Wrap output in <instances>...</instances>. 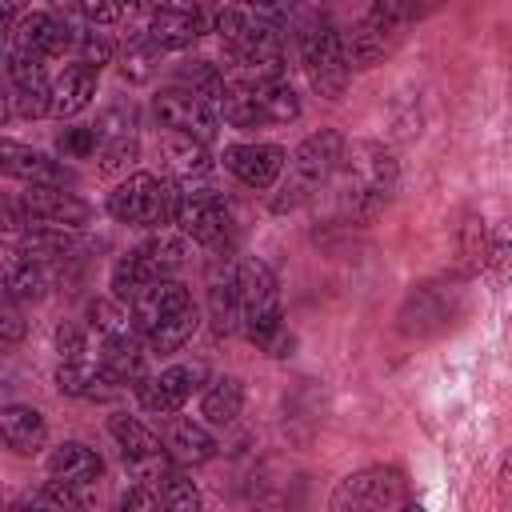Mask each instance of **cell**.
Instances as JSON below:
<instances>
[{
  "instance_id": "6da1fadb",
  "label": "cell",
  "mask_w": 512,
  "mask_h": 512,
  "mask_svg": "<svg viewBox=\"0 0 512 512\" xmlns=\"http://www.w3.org/2000/svg\"><path fill=\"white\" fill-rule=\"evenodd\" d=\"M332 184H336L340 216L352 220V224H364V220H376L388 208V200L400 184V164L384 144L352 140L344 148V160H340Z\"/></svg>"
},
{
  "instance_id": "7a4b0ae2",
  "label": "cell",
  "mask_w": 512,
  "mask_h": 512,
  "mask_svg": "<svg viewBox=\"0 0 512 512\" xmlns=\"http://www.w3.org/2000/svg\"><path fill=\"white\" fill-rule=\"evenodd\" d=\"M212 28L220 36V44L228 48L232 64L244 76H264V72H280L284 60V44H280V28L272 16L256 12V8H236L224 4L212 16Z\"/></svg>"
},
{
  "instance_id": "3957f363",
  "label": "cell",
  "mask_w": 512,
  "mask_h": 512,
  "mask_svg": "<svg viewBox=\"0 0 512 512\" xmlns=\"http://www.w3.org/2000/svg\"><path fill=\"white\" fill-rule=\"evenodd\" d=\"M344 132L336 128H320L312 136H304L292 152H288V164H284V184H280V196H276V212H288L296 208L300 200H308L312 192H320L324 184H332L340 160H344Z\"/></svg>"
},
{
  "instance_id": "277c9868",
  "label": "cell",
  "mask_w": 512,
  "mask_h": 512,
  "mask_svg": "<svg viewBox=\"0 0 512 512\" xmlns=\"http://www.w3.org/2000/svg\"><path fill=\"white\" fill-rule=\"evenodd\" d=\"M464 312V288L460 280L436 276V280H420L408 288V296L396 308V332L404 340H432L444 336Z\"/></svg>"
},
{
  "instance_id": "5b68a950",
  "label": "cell",
  "mask_w": 512,
  "mask_h": 512,
  "mask_svg": "<svg viewBox=\"0 0 512 512\" xmlns=\"http://www.w3.org/2000/svg\"><path fill=\"white\" fill-rule=\"evenodd\" d=\"M300 60L304 72L312 80V88L324 100H340L348 80H352V64L344 52V32L328 20V16H312L300 32Z\"/></svg>"
},
{
  "instance_id": "8992f818",
  "label": "cell",
  "mask_w": 512,
  "mask_h": 512,
  "mask_svg": "<svg viewBox=\"0 0 512 512\" xmlns=\"http://www.w3.org/2000/svg\"><path fill=\"white\" fill-rule=\"evenodd\" d=\"M176 192L180 184L172 180H160L152 172H132L108 192V216L132 228H160L176 220Z\"/></svg>"
},
{
  "instance_id": "52a82bcc",
  "label": "cell",
  "mask_w": 512,
  "mask_h": 512,
  "mask_svg": "<svg viewBox=\"0 0 512 512\" xmlns=\"http://www.w3.org/2000/svg\"><path fill=\"white\" fill-rule=\"evenodd\" d=\"M332 512H388V508H408L412 488L408 476L396 464H368L348 472L332 488Z\"/></svg>"
},
{
  "instance_id": "ba28073f",
  "label": "cell",
  "mask_w": 512,
  "mask_h": 512,
  "mask_svg": "<svg viewBox=\"0 0 512 512\" xmlns=\"http://www.w3.org/2000/svg\"><path fill=\"white\" fill-rule=\"evenodd\" d=\"M92 220V208L64 192V188H48V184H28L20 192V200H8V228H64L76 232Z\"/></svg>"
},
{
  "instance_id": "9c48e42d",
  "label": "cell",
  "mask_w": 512,
  "mask_h": 512,
  "mask_svg": "<svg viewBox=\"0 0 512 512\" xmlns=\"http://www.w3.org/2000/svg\"><path fill=\"white\" fill-rule=\"evenodd\" d=\"M236 284H240V308H244V332L252 344L268 340L276 328H284V312H280V288H276V272L248 256L236 260Z\"/></svg>"
},
{
  "instance_id": "30bf717a",
  "label": "cell",
  "mask_w": 512,
  "mask_h": 512,
  "mask_svg": "<svg viewBox=\"0 0 512 512\" xmlns=\"http://www.w3.org/2000/svg\"><path fill=\"white\" fill-rule=\"evenodd\" d=\"M408 28H412V24H408L388 0H372V8H368V12L348 28V36H344L348 64L360 68V72L384 64V56L396 52V44L404 40Z\"/></svg>"
},
{
  "instance_id": "8fae6325",
  "label": "cell",
  "mask_w": 512,
  "mask_h": 512,
  "mask_svg": "<svg viewBox=\"0 0 512 512\" xmlns=\"http://www.w3.org/2000/svg\"><path fill=\"white\" fill-rule=\"evenodd\" d=\"M188 240L204 244V248H220L232 236V216L220 192L204 188V184H180L176 192V220H172Z\"/></svg>"
},
{
  "instance_id": "7c38bea8",
  "label": "cell",
  "mask_w": 512,
  "mask_h": 512,
  "mask_svg": "<svg viewBox=\"0 0 512 512\" xmlns=\"http://www.w3.org/2000/svg\"><path fill=\"white\" fill-rule=\"evenodd\" d=\"M208 380V368L196 360V364H172L164 372H148L140 384H136V400L144 412L152 416H176L188 396Z\"/></svg>"
},
{
  "instance_id": "4fadbf2b",
  "label": "cell",
  "mask_w": 512,
  "mask_h": 512,
  "mask_svg": "<svg viewBox=\"0 0 512 512\" xmlns=\"http://www.w3.org/2000/svg\"><path fill=\"white\" fill-rule=\"evenodd\" d=\"M152 112H156L160 128H168V132H180V136H192V140H204V144L216 140L220 116H216V104L204 100V96H192L184 88H164L152 100Z\"/></svg>"
},
{
  "instance_id": "5bb4252c",
  "label": "cell",
  "mask_w": 512,
  "mask_h": 512,
  "mask_svg": "<svg viewBox=\"0 0 512 512\" xmlns=\"http://www.w3.org/2000/svg\"><path fill=\"white\" fill-rule=\"evenodd\" d=\"M220 164L244 184V188H256V192H268L280 176H284V164H288V152L272 140H244V144H228L220 152Z\"/></svg>"
},
{
  "instance_id": "9a60e30c",
  "label": "cell",
  "mask_w": 512,
  "mask_h": 512,
  "mask_svg": "<svg viewBox=\"0 0 512 512\" xmlns=\"http://www.w3.org/2000/svg\"><path fill=\"white\" fill-rule=\"evenodd\" d=\"M76 44V28L52 12H28L12 32H8V48H24L36 56H64Z\"/></svg>"
},
{
  "instance_id": "2e32d148",
  "label": "cell",
  "mask_w": 512,
  "mask_h": 512,
  "mask_svg": "<svg viewBox=\"0 0 512 512\" xmlns=\"http://www.w3.org/2000/svg\"><path fill=\"white\" fill-rule=\"evenodd\" d=\"M208 24H212V20H208L200 8H180V4H172V8H156L144 32L152 36V44H156L160 52H184V48H192V44L208 32Z\"/></svg>"
},
{
  "instance_id": "e0dca14e",
  "label": "cell",
  "mask_w": 512,
  "mask_h": 512,
  "mask_svg": "<svg viewBox=\"0 0 512 512\" xmlns=\"http://www.w3.org/2000/svg\"><path fill=\"white\" fill-rule=\"evenodd\" d=\"M0 168L12 180H24V184H48V188H68L72 184V172L60 160H52L48 152H36L28 144H16V140L0 144Z\"/></svg>"
},
{
  "instance_id": "ac0fdd59",
  "label": "cell",
  "mask_w": 512,
  "mask_h": 512,
  "mask_svg": "<svg viewBox=\"0 0 512 512\" xmlns=\"http://www.w3.org/2000/svg\"><path fill=\"white\" fill-rule=\"evenodd\" d=\"M120 380L96 360H60L56 368V392L72 396V400H112L120 396Z\"/></svg>"
},
{
  "instance_id": "d6986e66",
  "label": "cell",
  "mask_w": 512,
  "mask_h": 512,
  "mask_svg": "<svg viewBox=\"0 0 512 512\" xmlns=\"http://www.w3.org/2000/svg\"><path fill=\"white\" fill-rule=\"evenodd\" d=\"M0 440L16 456H36L48 440V420L32 404H4L0 408Z\"/></svg>"
},
{
  "instance_id": "ffe728a7",
  "label": "cell",
  "mask_w": 512,
  "mask_h": 512,
  "mask_svg": "<svg viewBox=\"0 0 512 512\" xmlns=\"http://www.w3.org/2000/svg\"><path fill=\"white\" fill-rule=\"evenodd\" d=\"M188 304H192L188 288H184L176 276H164V280H152V284L132 300V312H136V320H140V332L148 336L152 328H160L168 316L184 312Z\"/></svg>"
},
{
  "instance_id": "44dd1931",
  "label": "cell",
  "mask_w": 512,
  "mask_h": 512,
  "mask_svg": "<svg viewBox=\"0 0 512 512\" xmlns=\"http://www.w3.org/2000/svg\"><path fill=\"white\" fill-rule=\"evenodd\" d=\"M96 76H100V68H92V64H84V60L68 64V68L52 80V116H56V120L80 116V112L92 104V96H96Z\"/></svg>"
},
{
  "instance_id": "7402d4cb",
  "label": "cell",
  "mask_w": 512,
  "mask_h": 512,
  "mask_svg": "<svg viewBox=\"0 0 512 512\" xmlns=\"http://www.w3.org/2000/svg\"><path fill=\"white\" fill-rule=\"evenodd\" d=\"M48 476L52 480H64L72 488H92L104 476V460H100L96 448H88L80 440H64L48 456Z\"/></svg>"
},
{
  "instance_id": "603a6c76",
  "label": "cell",
  "mask_w": 512,
  "mask_h": 512,
  "mask_svg": "<svg viewBox=\"0 0 512 512\" xmlns=\"http://www.w3.org/2000/svg\"><path fill=\"white\" fill-rule=\"evenodd\" d=\"M88 328L100 336V344H132V340H144L132 304H128V300H116V296L88 304ZM144 344H148V340H144Z\"/></svg>"
},
{
  "instance_id": "cb8c5ba5",
  "label": "cell",
  "mask_w": 512,
  "mask_h": 512,
  "mask_svg": "<svg viewBox=\"0 0 512 512\" xmlns=\"http://www.w3.org/2000/svg\"><path fill=\"white\" fill-rule=\"evenodd\" d=\"M164 448H168V456L176 464L200 468V464H208L216 456V436L200 420H172L168 432H164Z\"/></svg>"
},
{
  "instance_id": "d4e9b609",
  "label": "cell",
  "mask_w": 512,
  "mask_h": 512,
  "mask_svg": "<svg viewBox=\"0 0 512 512\" xmlns=\"http://www.w3.org/2000/svg\"><path fill=\"white\" fill-rule=\"evenodd\" d=\"M132 256H136V264L144 268L148 280H164V276H176V272L184 268L188 244H184L180 236H172V232L160 228V232H152L144 244H136Z\"/></svg>"
},
{
  "instance_id": "484cf974",
  "label": "cell",
  "mask_w": 512,
  "mask_h": 512,
  "mask_svg": "<svg viewBox=\"0 0 512 512\" xmlns=\"http://www.w3.org/2000/svg\"><path fill=\"white\" fill-rule=\"evenodd\" d=\"M248 80H252L256 104H260L268 124H288V120L300 116V96L280 72H264V76H248Z\"/></svg>"
},
{
  "instance_id": "4316f807",
  "label": "cell",
  "mask_w": 512,
  "mask_h": 512,
  "mask_svg": "<svg viewBox=\"0 0 512 512\" xmlns=\"http://www.w3.org/2000/svg\"><path fill=\"white\" fill-rule=\"evenodd\" d=\"M208 320L216 336H236L244 332V308H240V284H236V264L228 276H216L208 288Z\"/></svg>"
},
{
  "instance_id": "83f0119b",
  "label": "cell",
  "mask_w": 512,
  "mask_h": 512,
  "mask_svg": "<svg viewBox=\"0 0 512 512\" xmlns=\"http://www.w3.org/2000/svg\"><path fill=\"white\" fill-rule=\"evenodd\" d=\"M244 408V384L236 376H216L208 380L204 388V400H200V416L216 428H228Z\"/></svg>"
},
{
  "instance_id": "f1b7e54d",
  "label": "cell",
  "mask_w": 512,
  "mask_h": 512,
  "mask_svg": "<svg viewBox=\"0 0 512 512\" xmlns=\"http://www.w3.org/2000/svg\"><path fill=\"white\" fill-rule=\"evenodd\" d=\"M4 292L16 296L20 304H36V300H44V292H48V268L24 260L20 252H12L8 264H4Z\"/></svg>"
},
{
  "instance_id": "f546056e",
  "label": "cell",
  "mask_w": 512,
  "mask_h": 512,
  "mask_svg": "<svg viewBox=\"0 0 512 512\" xmlns=\"http://www.w3.org/2000/svg\"><path fill=\"white\" fill-rule=\"evenodd\" d=\"M172 88H184L192 96H204L212 104H220L224 88H228V76L220 72V64L212 60H184L176 72H172Z\"/></svg>"
},
{
  "instance_id": "4dcf8cb0",
  "label": "cell",
  "mask_w": 512,
  "mask_h": 512,
  "mask_svg": "<svg viewBox=\"0 0 512 512\" xmlns=\"http://www.w3.org/2000/svg\"><path fill=\"white\" fill-rule=\"evenodd\" d=\"M168 172L180 180V184H196L208 168H212V160H208V144L204 140H192V136H180V132H172V140H168Z\"/></svg>"
},
{
  "instance_id": "1f68e13d",
  "label": "cell",
  "mask_w": 512,
  "mask_h": 512,
  "mask_svg": "<svg viewBox=\"0 0 512 512\" xmlns=\"http://www.w3.org/2000/svg\"><path fill=\"white\" fill-rule=\"evenodd\" d=\"M220 116L232 124V128H260V124H268L264 120V112H260V104H256V92H252V80L244 76V80H228V88H224V96H220Z\"/></svg>"
},
{
  "instance_id": "d6a6232c",
  "label": "cell",
  "mask_w": 512,
  "mask_h": 512,
  "mask_svg": "<svg viewBox=\"0 0 512 512\" xmlns=\"http://www.w3.org/2000/svg\"><path fill=\"white\" fill-rule=\"evenodd\" d=\"M12 508L16 512H24V508H36V512H76V508H84V488H72L64 480H48L36 492H28L24 500H16Z\"/></svg>"
},
{
  "instance_id": "836d02e7",
  "label": "cell",
  "mask_w": 512,
  "mask_h": 512,
  "mask_svg": "<svg viewBox=\"0 0 512 512\" xmlns=\"http://www.w3.org/2000/svg\"><path fill=\"white\" fill-rule=\"evenodd\" d=\"M196 328H200V312H196V304H188L184 312H176V316H168L160 328H152L144 340H148L152 352H180V348L196 336Z\"/></svg>"
},
{
  "instance_id": "e575fe53",
  "label": "cell",
  "mask_w": 512,
  "mask_h": 512,
  "mask_svg": "<svg viewBox=\"0 0 512 512\" xmlns=\"http://www.w3.org/2000/svg\"><path fill=\"white\" fill-rule=\"evenodd\" d=\"M160 500H164V508H172V512H196V508H200V488L192 484V476L184 472V464H176L172 476L160 484Z\"/></svg>"
},
{
  "instance_id": "d590c367",
  "label": "cell",
  "mask_w": 512,
  "mask_h": 512,
  "mask_svg": "<svg viewBox=\"0 0 512 512\" xmlns=\"http://www.w3.org/2000/svg\"><path fill=\"white\" fill-rule=\"evenodd\" d=\"M156 56H160V48L152 44V36L148 32H140V36H132L128 44H124V76L128 80H148L152 76V64H156Z\"/></svg>"
},
{
  "instance_id": "8d00e7d4",
  "label": "cell",
  "mask_w": 512,
  "mask_h": 512,
  "mask_svg": "<svg viewBox=\"0 0 512 512\" xmlns=\"http://www.w3.org/2000/svg\"><path fill=\"white\" fill-rule=\"evenodd\" d=\"M96 148H100L96 124H72V128H64V132L56 136V152H60L64 160H88Z\"/></svg>"
},
{
  "instance_id": "74e56055",
  "label": "cell",
  "mask_w": 512,
  "mask_h": 512,
  "mask_svg": "<svg viewBox=\"0 0 512 512\" xmlns=\"http://www.w3.org/2000/svg\"><path fill=\"white\" fill-rule=\"evenodd\" d=\"M140 156V140L136 136H116V140H104L100 144V172L104 176H116V172H128Z\"/></svg>"
},
{
  "instance_id": "f35d334b",
  "label": "cell",
  "mask_w": 512,
  "mask_h": 512,
  "mask_svg": "<svg viewBox=\"0 0 512 512\" xmlns=\"http://www.w3.org/2000/svg\"><path fill=\"white\" fill-rule=\"evenodd\" d=\"M76 56L84 60V64H92V68H104V64H112V56H116V48H112V40L100 32V24H88L84 32H76Z\"/></svg>"
},
{
  "instance_id": "ab89813d",
  "label": "cell",
  "mask_w": 512,
  "mask_h": 512,
  "mask_svg": "<svg viewBox=\"0 0 512 512\" xmlns=\"http://www.w3.org/2000/svg\"><path fill=\"white\" fill-rule=\"evenodd\" d=\"M96 132H100V144L104 140H116V136H136V108L128 100H116L100 112L96 120Z\"/></svg>"
},
{
  "instance_id": "60d3db41",
  "label": "cell",
  "mask_w": 512,
  "mask_h": 512,
  "mask_svg": "<svg viewBox=\"0 0 512 512\" xmlns=\"http://www.w3.org/2000/svg\"><path fill=\"white\" fill-rule=\"evenodd\" d=\"M88 324H76V320H60L56 324V352L60 360H88Z\"/></svg>"
},
{
  "instance_id": "b9f144b4",
  "label": "cell",
  "mask_w": 512,
  "mask_h": 512,
  "mask_svg": "<svg viewBox=\"0 0 512 512\" xmlns=\"http://www.w3.org/2000/svg\"><path fill=\"white\" fill-rule=\"evenodd\" d=\"M488 264L496 268V280H508L512 276V224H504L488 240Z\"/></svg>"
},
{
  "instance_id": "7bdbcfd3",
  "label": "cell",
  "mask_w": 512,
  "mask_h": 512,
  "mask_svg": "<svg viewBox=\"0 0 512 512\" xmlns=\"http://www.w3.org/2000/svg\"><path fill=\"white\" fill-rule=\"evenodd\" d=\"M0 336H4V344L24 340V312H20V300L8 292H4V308H0Z\"/></svg>"
},
{
  "instance_id": "ee69618b",
  "label": "cell",
  "mask_w": 512,
  "mask_h": 512,
  "mask_svg": "<svg viewBox=\"0 0 512 512\" xmlns=\"http://www.w3.org/2000/svg\"><path fill=\"white\" fill-rule=\"evenodd\" d=\"M76 8H80V16L88 20V24H116L120 16H124V4L120 0H76Z\"/></svg>"
},
{
  "instance_id": "f6af8a7d",
  "label": "cell",
  "mask_w": 512,
  "mask_h": 512,
  "mask_svg": "<svg viewBox=\"0 0 512 512\" xmlns=\"http://www.w3.org/2000/svg\"><path fill=\"white\" fill-rule=\"evenodd\" d=\"M120 508H124V512H140V508H164V500H160V492H156V488H148V484H136V480H132V488L120 496Z\"/></svg>"
},
{
  "instance_id": "bcb514c9",
  "label": "cell",
  "mask_w": 512,
  "mask_h": 512,
  "mask_svg": "<svg viewBox=\"0 0 512 512\" xmlns=\"http://www.w3.org/2000/svg\"><path fill=\"white\" fill-rule=\"evenodd\" d=\"M20 8H24V0H4V32H12L20 24Z\"/></svg>"
},
{
  "instance_id": "7dc6e473",
  "label": "cell",
  "mask_w": 512,
  "mask_h": 512,
  "mask_svg": "<svg viewBox=\"0 0 512 512\" xmlns=\"http://www.w3.org/2000/svg\"><path fill=\"white\" fill-rule=\"evenodd\" d=\"M500 480H504V488H512V452H508V460H504V472H500Z\"/></svg>"
},
{
  "instance_id": "c3c4849f",
  "label": "cell",
  "mask_w": 512,
  "mask_h": 512,
  "mask_svg": "<svg viewBox=\"0 0 512 512\" xmlns=\"http://www.w3.org/2000/svg\"><path fill=\"white\" fill-rule=\"evenodd\" d=\"M140 4H148V8H152V12H156V8H172V4H176V0H140Z\"/></svg>"
},
{
  "instance_id": "681fc988",
  "label": "cell",
  "mask_w": 512,
  "mask_h": 512,
  "mask_svg": "<svg viewBox=\"0 0 512 512\" xmlns=\"http://www.w3.org/2000/svg\"><path fill=\"white\" fill-rule=\"evenodd\" d=\"M120 4H124V8H132V4H140V0H120Z\"/></svg>"
},
{
  "instance_id": "f907efd6",
  "label": "cell",
  "mask_w": 512,
  "mask_h": 512,
  "mask_svg": "<svg viewBox=\"0 0 512 512\" xmlns=\"http://www.w3.org/2000/svg\"><path fill=\"white\" fill-rule=\"evenodd\" d=\"M292 4H296V0H284V8H292Z\"/></svg>"
}]
</instances>
